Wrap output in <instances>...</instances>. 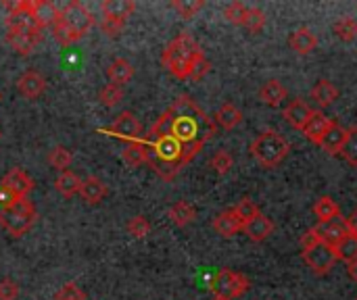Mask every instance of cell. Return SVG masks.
Instances as JSON below:
<instances>
[{
  "label": "cell",
  "instance_id": "obj_21",
  "mask_svg": "<svg viewBox=\"0 0 357 300\" xmlns=\"http://www.w3.org/2000/svg\"><path fill=\"white\" fill-rule=\"evenodd\" d=\"M243 232L253 240V242H266L270 236H272V232H274V223L266 217V215H257V217H253L251 221H247L245 226H243Z\"/></svg>",
  "mask_w": 357,
  "mask_h": 300
},
{
  "label": "cell",
  "instance_id": "obj_25",
  "mask_svg": "<svg viewBox=\"0 0 357 300\" xmlns=\"http://www.w3.org/2000/svg\"><path fill=\"white\" fill-rule=\"evenodd\" d=\"M169 219L178 226V228H186L197 219V209L188 203V200H178L172 209H169Z\"/></svg>",
  "mask_w": 357,
  "mask_h": 300
},
{
  "label": "cell",
  "instance_id": "obj_17",
  "mask_svg": "<svg viewBox=\"0 0 357 300\" xmlns=\"http://www.w3.org/2000/svg\"><path fill=\"white\" fill-rule=\"evenodd\" d=\"M331 125H333V119H331V117H326L322 111H314V115L310 117V121H307V125H305V129H303V136H305L310 142H314V144L320 146V142H322V138L326 136V132H328Z\"/></svg>",
  "mask_w": 357,
  "mask_h": 300
},
{
  "label": "cell",
  "instance_id": "obj_14",
  "mask_svg": "<svg viewBox=\"0 0 357 300\" xmlns=\"http://www.w3.org/2000/svg\"><path fill=\"white\" fill-rule=\"evenodd\" d=\"M102 21L115 23V25H123L128 21V17L136 10V2L134 0H105L102 6Z\"/></svg>",
  "mask_w": 357,
  "mask_h": 300
},
{
  "label": "cell",
  "instance_id": "obj_16",
  "mask_svg": "<svg viewBox=\"0 0 357 300\" xmlns=\"http://www.w3.org/2000/svg\"><path fill=\"white\" fill-rule=\"evenodd\" d=\"M243 221L238 219V215L234 213V209H226L222 211L215 219H213V230L222 236V238H232L238 232H243Z\"/></svg>",
  "mask_w": 357,
  "mask_h": 300
},
{
  "label": "cell",
  "instance_id": "obj_26",
  "mask_svg": "<svg viewBox=\"0 0 357 300\" xmlns=\"http://www.w3.org/2000/svg\"><path fill=\"white\" fill-rule=\"evenodd\" d=\"M259 98L268 104V106H278L284 98H287V88L278 81V79H270L261 86L259 90Z\"/></svg>",
  "mask_w": 357,
  "mask_h": 300
},
{
  "label": "cell",
  "instance_id": "obj_30",
  "mask_svg": "<svg viewBox=\"0 0 357 300\" xmlns=\"http://www.w3.org/2000/svg\"><path fill=\"white\" fill-rule=\"evenodd\" d=\"M71 161H73V152L65 146H54L48 155V163L59 171H67Z\"/></svg>",
  "mask_w": 357,
  "mask_h": 300
},
{
  "label": "cell",
  "instance_id": "obj_23",
  "mask_svg": "<svg viewBox=\"0 0 357 300\" xmlns=\"http://www.w3.org/2000/svg\"><path fill=\"white\" fill-rule=\"evenodd\" d=\"M213 121H215V125H220V127H224V129H234L236 125L243 123V111H241L238 106H234L232 102H224V104L215 111Z\"/></svg>",
  "mask_w": 357,
  "mask_h": 300
},
{
  "label": "cell",
  "instance_id": "obj_13",
  "mask_svg": "<svg viewBox=\"0 0 357 300\" xmlns=\"http://www.w3.org/2000/svg\"><path fill=\"white\" fill-rule=\"evenodd\" d=\"M314 115V109L303 100V98H295V100H291L287 106H284V111H282V117H284V121L291 125V127H295V129H305V125H307V121H310V117Z\"/></svg>",
  "mask_w": 357,
  "mask_h": 300
},
{
  "label": "cell",
  "instance_id": "obj_24",
  "mask_svg": "<svg viewBox=\"0 0 357 300\" xmlns=\"http://www.w3.org/2000/svg\"><path fill=\"white\" fill-rule=\"evenodd\" d=\"M107 77L111 84L115 86H123L134 77V67L128 58H115L111 61V65L107 67Z\"/></svg>",
  "mask_w": 357,
  "mask_h": 300
},
{
  "label": "cell",
  "instance_id": "obj_52",
  "mask_svg": "<svg viewBox=\"0 0 357 300\" xmlns=\"http://www.w3.org/2000/svg\"><path fill=\"white\" fill-rule=\"evenodd\" d=\"M356 300H357V299H356Z\"/></svg>",
  "mask_w": 357,
  "mask_h": 300
},
{
  "label": "cell",
  "instance_id": "obj_10",
  "mask_svg": "<svg viewBox=\"0 0 357 300\" xmlns=\"http://www.w3.org/2000/svg\"><path fill=\"white\" fill-rule=\"evenodd\" d=\"M6 42L17 54H31L42 42V29H6Z\"/></svg>",
  "mask_w": 357,
  "mask_h": 300
},
{
  "label": "cell",
  "instance_id": "obj_1",
  "mask_svg": "<svg viewBox=\"0 0 357 300\" xmlns=\"http://www.w3.org/2000/svg\"><path fill=\"white\" fill-rule=\"evenodd\" d=\"M215 136V121L190 96H178L140 140L146 165L172 182Z\"/></svg>",
  "mask_w": 357,
  "mask_h": 300
},
{
  "label": "cell",
  "instance_id": "obj_22",
  "mask_svg": "<svg viewBox=\"0 0 357 300\" xmlns=\"http://www.w3.org/2000/svg\"><path fill=\"white\" fill-rule=\"evenodd\" d=\"M59 17H61V10L52 2H48V0H33V19H36L40 29L54 25L59 21Z\"/></svg>",
  "mask_w": 357,
  "mask_h": 300
},
{
  "label": "cell",
  "instance_id": "obj_34",
  "mask_svg": "<svg viewBox=\"0 0 357 300\" xmlns=\"http://www.w3.org/2000/svg\"><path fill=\"white\" fill-rule=\"evenodd\" d=\"M341 155L351 167H357V125L347 127V140H345V146H343Z\"/></svg>",
  "mask_w": 357,
  "mask_h": 300
},
{
  "label": "cell",
  "instance_id": "obj_39",
  "mask_svg": "<svg viewBox=\"0 0 357 300\" xmlns=\"http://www.w3.org/2000/svg\"><path fill=\"white\" fill-rule=\"evenodd\" d=\"M128 234L136 240H142L151 234V223L146 221V217L142 215H136L128 221Z\"/></svg>",
  "mask_w": 357,
  "mask_h": 300
},
{
  "label": "cell",
  "instance_id": "obj_48",
  "mask_svg": "<svg viewBox=\"0 0 357 300\" xmlns=\"http://www.w3.org/2000/svg\"><path fill=\"white\" fill-rule=\"evenodd\" d=\"M347 269H349V276H351V280H354V282L357 284V261L349 263V267H347Z\"/></svg>",
  "mask_w": 357,
  "mask_h": 300
},
{
  "label": "cell",
  "instance_id": "obj_20",
  "mask_svg": "<svg viewBox=\"0 0 357 300\" xmlns=\"http://www.w3.org/2000/svg\"><path fill=\"white\" fill-rule=\"evenodd\" d=\"M109 188L105 182H100V177L90 175L86 180H82V188H79V196L82 200H86L88 205H98L105 196H107Z\"/></svg>",
  "mask_w": 357,
  "mask_h": 300
},
{
  "label": "cell",
  "instance_id": "obj_4",
  "mask_svg": "<svg viewBox=\"0 0 357 300\" xmlns=\"http://www.w3.org/2000/svg\"><path fill=\"white\" fill-rule=\"evenodd\" d=\"M36 207L23 198V200H17L15 205L6 207V209H0V226L13 236V238H19L23 234H27L33 223H36Z\"/></svg>",
  "mask_w": 357,
  "mask_h": 300
},
{
  "label": "cell",
  "instance_id": "obj_41",
  "mask_svg": "<svg viewBox=\"0 0 357 300\" xmlns=\"http://www.w3.org/2000/svg\"><path fill=\"white\" fill-rule=\"evenodd\" d=\"M121 98H123V90L121 86H115V84H107L98 94V100L105 106H115L117 102H121Z\"/></svg>",
  "mask_w": 357,
  "mask_h": 300
},
{
  "label": "cell",
  "instance_id": "obj_9",
  "mask_svg": "<svg viewBox=\"0 0 357 300\" xmlns=\"http://www.w3.org/2000/svg\"><path fill=\"white\" fill-rule=\"evenodd\" d=\"M102 134H111V136H117V138H121V140H128V144H130V142H140V140H142V125H140V121L134 117V113L123 111V113L113 121L111 127L102 129Z\"/></svg>",
  "mask_w": 357,
  "mask_h": 300
},
{
  "label": "cell",
  "instance_id": "obj_44",
  "mask_svg": "<svg viewBox=\"0 0 357 300\" xmlns=\"http://www.w3.org/2000/svg\"><path fill=\"white\" fill-rule=\"evenodd\" d=\"M19 297V284L10 278L0 280V300H17Z\"/></svg>",
  "mask_w": 357,
  "mask_h": 300
},
{
  "label": "cell",
  "instance_id": "obj_33",
  "mask_svg": "<svg viewBox=\"0 0 357 300\" xmlns=\"http://www.w3.org/2000/svg\"><path fill=\"white\" fill-rule=\"evenodd\" d=\"M266 21H268L266 13H264L261 8L253 6V8H249V10H247V17H245L243 27H245V29H249L251 33H257V31H261V29L266 27Z\"/></svg>",
  "mask_w": 357,
  "mask_h": 300
},
{
  "label": "cell",
  "instance_id": "obj_18",
  "mask_svg": "<svg viewBox=\"0 0 357 300\" xmlns=\"http://www.w3.org/2000/svg\"><path fill=\"white\" fill-rule=\"evenodd\" d=\"M345 140H347V127H343L341 123L333 121V125L328 127L326 136L320 142V148L324 152H328V155H341V150L345 146Z\"/></svg>",
  "mask_w": 357,
  "mask_h": 300
},
{
  "label": "cell",
  "instance_id": "obj_7",
  "mask_svg": "<svg viewBox=\"0 0 357 300\" xmlns=\"http://www.w3.org/2000/svg\"><path fill=\"white\" fill-rule=\"evenodd\" d=\"M61 19L63 23L73 31L77 33L79 38H84V33H88V29L94 25V15L77 0L69 2L63 10H61Z\"/></svg>",
  "mask_w": 357,
  "mask_h": 300
},
{
  "label": "cell",
  "instance_id": "obj_32",
  "mask_svg": "<svg viewBox=\"0 0 357 300\" xmlns=\"http://www.w3.org/2000/svg\"><path fill=\"white\" fill-rule=\"evenodd\" d=\"M337 259L339 261H343V263H354V261H357V236H347L337 248Z\"/></svg>",
  "mask_w": 357,
  "mask_h": 300
},
{
  "label": "cell",
  "instance_id": "obj_19",
  "mask_svg": "<svg viewBox=\"0 0 357 300\" xmlns=\"http://www.w3.org/2000/svg\"><path fill=\"white\" fill-rule=\"evenodd\" d=\"M289 44L297 54H310L318 48V35L310 27H299L289 38Z\"/></svg>",
  "mask_w": 357,
  "mask_h": 300
},
{
  "label": "cell",
  "instance_id": "obj_31",
  "mask_svg": "<svg viewBox=\"0 0 357 300\" xmlns=\"http://www.w3.org/2000/svg\"><path fill=\"white\" fill-rule=\"evenodd\" d=\"M123 161H126L130 167L146 165V155H144V146H142V142H130V144L123 148Z\"/></svg>",
  "mask_w": 357,
  "mask_h": 300
},
{
  "label": "cell",
  "instance_id": "obj_3",
  "mask_svg": "<svg viewBox=\"0 0 357 300\" xmlns=\"http://www.w3.org/2000/svg\"><path fill=\"white\" fill-rule=\"evenodd\" d=\"M289 150H291L289 142H287L276 129H266V132H261V134L253 140V144H251V155H253V159H255L261 167H266V169L278 167V165L287 159Z\"/></svg>",
  "mask_w": 357,
  "mask_h": 300
},
{
  "label": "cell",
  "instance_id": "obj_36",
  "mask_svg": "<svg viewBox=\"0 0 357 300\" xmlns=\"http://www.w3.org/2000/svg\"><path fill=\"white\" fill-rule=\"evenodd\" d=\"M52 31H54V38H56V42H59L61 46H71V44H75V42H79V40H82L77 33H73V31L63 23V19H61V17H59V21L52 25Z\"/></svg>",
  "mask_w": 357,
  "mask_h": 300
},
{
  "label": "cell",
  "instance_id": "obj_40",
  "mask_svg": "<svg viewBox=\"0 0 357 300\" xmlns=\"http://www.w3.org/2000/svg\"><path fill=\"white\" fill-rule=\"evenodd\" d=\"M234 165V159L228 150H218L213 157H211V167L218 175H226Z\"/></svg>",
  "mask_w": 357,
  "mask_h": 300
},
{
  "label": "cell",
  "instance_id": "obj_11",
  "mask_svg": "<svg viewBox=\"0 0 357 300\" xmlns=\"http://www.w3.org/2000/svg\"><path fill=\"white\" fill-rule=\"evenodd\" d=\"M0 188L6 190L8 194H13L17 200L27 198V194L33 190V180L21 169V167H13L0 182Z\"/></svg>",
  "mask_w": 357,
  "mask_h": 300
},
{
  "label": "cell",
  "instance_id": "obj_28",
  "mask_svg": "<svg viewBox=\"0 0 357 300\" xmlns=\"http://www.w3.org/2000/svg\"><path fill=\"white\" fill-rule=\"evenodd\" d=\"M312 98L320 104V106H331L337 98H339V90L333 81L328 79H320L314 90H312Z\"/></svg>",
  "mask_w": 357,
  "mask_h": 300
},
{
  "label": "cell",
  "instance_id": "obj_8",
  "mask_svg": "<svg viewBox=\"0 0 357 300\" xmlns=\"http://www.w3.org/2000/svg\"><path fill=\"white\" fill-rule=\"evenodd\" d=\"M6 13V29H40L33 19V0H17L4 2Z\"/></svg>",
  "mask_w": 357,
  "mask_h": 300
},
{
  "label": "cell",
  "instance_id": "obj_47",
  "mask_svg": "<svg viewBox=\"0 0 357 300\" xmlns=\"http://www.w3.org/2000/svg\"><path fill=\"white\" fill-rule=\"evenodd\" d=\"M345 223H347L349 234H351V236H357V211H354V213L345 219Z\"/></svg>",
  "mask_w": 357,
  "mask_h": 300
},
{
  "label": "cell",
  "instance_id": "obj_12",
  "mask_svg": "<svg viewBox=\"0 0 357 300\" xmlns=\"http://www.w3.org/2000/svg\"><path fill=\"white\" fill-rule=\"evenodd\" d=\"M314 234L318 236V240L322 244H328L333 248H337L347 236H349V230H347V223L345 219H333V221H326V223H318L316 228H312Z\"/></svg>",
  "mask_w": 357,
  "mask_h": 300
},
{
  "label": "cell",
  "instance_id": "obj_6",
  "mask_svg": "<svg viewBox=\"0 0 357 300\" xmlns=\"http://www.w3.org/2000/svg\"><path fill=\"white\" fill-rule=\"evenodd\" d=\"M301 255H303L305 265L316 276H326L335 267V263L339 261L337 259V251L333 246H328V244H322V242H318V244H314L310 248H303Z\"/></svg>",
  "mask_w": 357,
  "mask_h": 300
},
{
  "label": "cell",
  "instance_id": "obj_35",
  "mask_svg": "<svg viewBox=\"0 0 357 300\" xmlns=\"http://www.w3.org/2000/svg\"><path fill=\"white\" fill-rule=\"evenodd\" d=\"M335 33L343 42H351L357 38V23L351 17H343L335 23Z\"/></svg>",
  "mask_w": 357,
  "mask_h": 300
},
{
  "label": "cell",
  "instance_id": "obj_5",
  "mask_svg": "<svg viewBox=\"0 0 357 300\" xmlns=\"http://www.w3.org/2000/svg\"><path fill=\"white\" fill-rule=\"evenodd\" d=\"M249 280L243 276V274H236V271H230V269H220L209 288H211V294L220 300H234L238 297H243L247 290H249Z\"/></svg>",
  "mask_w": 357,
  "mask_h": 300
},
{
  "label": "cell",
  "instance_id": "obj_45",
  "mask_svg": "<svg viewBox=\"0 0 357 300\" xmlns=\"http://www.w3.org/2000/svg\"><path fill=\"white\" fill-rule=\"evenodd\" d=\"M209 69H211V63L207 61V56H203L197 65H195V69H192V75H190V79H203L207 73H209Z\"/></svg>",
  "mask_w": 357,
  "mask_h": 300
},
{
  "label": "cell",
  "instance_id": "obj_29",
  "mask_svg": "<svg viewBox=\"0 0 357 300\" xmlns=\"http://www.w3.org/2000/svg\"><path fill=\"white\" fill-rule=\"evenodd\" d=\"M314 215L318 217L320 223H326V221L339 219L341 217V209H339V205L331 196H322L314 205Z\"/></svg>",
  "mask_w": 357,
  "mask_h": 300
},
{
  "label": "cell",
  "instance_id": "obj_51",
  "mask_svg": "<svg viewBox=\"0 0 357 300\" xmlns=\"http://www.w3.org/2000/svg\"><path fill=\"white\" fill-rule=\"evenodd\" d=\"M213 300H220V299H213Z\"/></svg>",
  "mask_w": 357,
  "mask_h": 300
},
{
  "label": "cell",
  "instance_id": "obj_37",
  "mask_svg": "<svg viewBox=\"0 0 357 300\" xmlns=\"http://www.w3.org/2000/svg\"><path fill=\"white\" fill-rule=\"evenodd\" d=\"M172 6L178 10V15L180 17H184V19H192L203 6H205V2L203 0H174L172 2Z\"/></svg>",
  "mask_w": 357,
  "mask_h": 300
},
{
  "label": "cell",
  "instance_id": "obj_27",
  "mask_svg": "<svg viewBox=\"0 0 357 300\" xmlns=\"http://www.w3.org/2000/svg\"><path fill=\"white\" fill-rule=\"evenodd\" d=\"M54 188L63 194V196H67V198H71V196H75V194H79V188H82V180H79V175L77 173H73V171H61L59 173V177L54 180Z\"/></svg>",
  "mask_w": 357,
  "mask_h": 300
},
{
  "label": "cell",
  "instance_id": "obj_50",
  "mask_svg": "<svg viewBox=\"0 0 357 300\" xmlns=\"http://www.w3.org/2000/svg\"><path fill=\"white\" fill-rule=\"evenodd\" d=\"M0 138H2V134H0Z\"/></svg>",
  "mask_w": 357,
  "mask_h": 300
},
{
  "label": "cell",
  "instance_id": "obj_42",
  "mask_svg": "<svg viewBox=\"0 0 357 300\" xmlns=\"http://www.w3.org/2000/svg\"><path fill=\"white\" fill-rule=\"evenodd\" d=\"M247 6L243 4V2H230L228 6H226V10H224V17L230 21V23H234V25H243L245 23V17H247Z\"/></svg>",
  "mask_w": 357,
  "mask_h": 300
},
{
  "label": "cell",
  "instance_id": "obj_46",
  "mask_svg": "<svg viewBox=\"0 0 357 300\" xmlns=\"http://www.w3.org/2000/svg\"><path fill=\"white\" fill-rule=\"evenodd\" d=\"M121 27H123V25H115V23H109V21H102V29H105V33H107V35H111V38H115V35H119V31H121Z\"/></svg>",
  "mask_w": 357,
  "mask_h": 300
},
{
  "label": "cell",
  "instance_id": "obj_43",
  "mask_svg": "<svg viewBox=\"0 0 357 300\" xmlns=\"http://www.w3.org/2000/svg\"><path fill=\"white\" fill-rule=\"evenodd\" d=\"M54 300H86V294L79 290V286H77V284L67 282V284H63V286L56 290Z\"/></svg>",
  "mask_w": 357,
  "mask_h": 300
},
{
  "label": "cell",
  "instance_id": "obj_15",
  "mask_svg": "<svg viewBox=\"0 0 357 300\" xmlns=\"http://www.w3.org/2000/svg\"><path fill=\"white\" fill-rule=\"evenodd\" d=\"M17 90H19V94H21L23 98L36 100V98L42 96V92L46 90V77H44L40 71H36V69L25 71V73L19 77V81H17Z\"/></svg>",
  "mask_w": 357,
  "mask_h": 300
},
{
  "label": "cell",
  "instance_id": "obj_49",
  "mask_svg": "<svg viewBox=\"0 0 357 300\" xmlns=\"http://www.w3.org/2000/svg\"><path fill=\"white\" fill-rule=\"evenodd\" d=\"M0 100H2V94H0Z\"/></svg>",
  "mask_w": 357,
  "mask_h": 300
},
{
  "label": "cell",
  "instance_id": "obj_2",
  "mask_svg": "<svg viewBox=\"0 0 357 300\" xmlns=\"http://www.w3.org/2000/svg\"><path fill=\"white\" fill-rule=\"evenodd\" d=\"M203 50L197 44V40L188 33L182 31L178 33L165 48L161 54V63L163 67L178 79H190L195 65L203 58Z\"/></svg>",
  "mask_w": 357,
  "mask_h": 300
},
{
  "label": "cell",
  "instance_id": "obj_38",
  "mask_svg": "<svg viewBox=\"0 0 357 300\" xmlns=\"http://www.w3.org/2000/svg\"><path fill=\"white\" fill-rule=\"evenodd\" d=\"M232 209H234V213L238 215V219H241L243 223H247V221H251L253 217L259 215V207H257L249 196H245L243 200H238V205L232 207Z\"/></svg>",
  "mask_w": 357,
  "mask_h": 300
}]
</instances>
